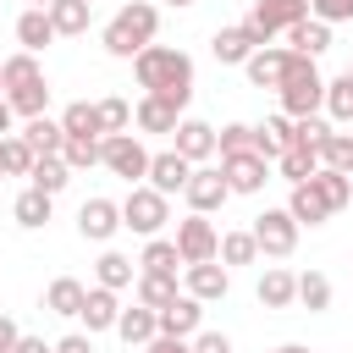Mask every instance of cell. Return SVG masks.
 <instances>
[{
  "label": "cell",
  "instance_id": "3",
  "mask_svg": "<svg viewBox=\"0 0 353 353\" xmlns=\"http://www.w3.org/2000/svg\"><path fill=\"white\" fill-rule=\"evenodd\" d=\"M0 88H6V105H11L17 116H44V105H50L44 72H39V61H33L28 50L0 66Z\"/></svg>",
  "mask_w": 353,
  "mask_h": 353
},
{
  "label": "cell",
  "instance_id": "50",
  "mask_svg": "<svg viewBox=\"0 0 353 353\" xmlns=\"http://www.w3.org/2000/svg\"><path fill=\"white\" fill-rule=\"evenodd\" d=\"M149 353H188V336H154Z\"/></svg>",
  "mask_w": 353,
  "mask_h": 353
},
{
  "label": "cell",
  "instance_id": "34",
  "mask_svg": "<svg viewBox=\"0 0 353 353\" xmlns=\"http://www.w3.org/2000/svg\"><path fill=\"white\" fill-rule=\"evenodd\" d=\"M83 298H88V287H83V281H72V276L50 281V292H44V303H50L55 314H77V309H83Z\"/></svg>",
  "mask_w": 353,
  "mask_h": 353
},
{
  "label": "cell",
  "instance_id": "7",
  "mask_svg": "<svg viewBox=\"0 0 353 353\" xmlns=\"http://www.w3.org/2000/svg\"><path fill=\"white\" fill-rule=\"evenodd\" d=\"M99 160H105L116 176H127V182H138V176L149 171V154H143V143H138L132 132H105V143H99Z\"/></svg>",
  "mask_w": 353,
  "mask_h": 353
},
{
  "label": "cell",
  "instance_id": "13",
  "mask_svg": "<svg viewBox=\"0 0 353 353\" xmlns=\"http://www.w3.org/2000/svg\"><path fill=\"white\" fill-rule=\"evenodd\" d=\"M116 226H121V204H110V199H88V204L77 210V232H83L88 243H105Z\"/></svg>",
  "mask_w": 353,
  "mask_h": 353
},
{
  "label": "cell",
  "instance_id": "19",
  "mask_svg": "<svg viewBox=\"0 0 353 353\" xmlns=\"http://www.w3.org/2000/svg\"><path fill=\"white\" fill-rule=\"evenodd\" d=\"M50 39H55V22H50V11H44V6H28V11L17 17V44H22L28 55H39Z\"/></svg>",
  "mask_w": 353,
  "mask_h": 353
},
{
  "label": "cell",
  "instance_id": "31",
  "mask_svg": "<svg viewBox=\"0 0 353 353\" xmlns=\"http://www.w3.org/2000/svg\"><path fill=\"white\" fill-rule=\"evenodd\" d=\"M116 331H121V342H154L160 336V325H154V309H121L116 314Z\"/></svg>",
  "mask_w": 353,
  "mask_h": 353
},
{
  "label": "cell",
  "instance_id": "42",
  "mask_svg": "<svg viewBox=\"0 0 353 353\" xmlns=\"http://www.w3.org/2000/svg\"><path fill=\"white\" fill-rule=\"evenodd\" d=\"M143 270H176L182 265V254H176V243L171 237H149V248H143V259H138Z\"/></svg>",
  "mask_w": 353,
  "mask_h": 353
},
{
  "label": "cell",
  "instance_id": "56",
  "mask_svg": "<svg viewBox=\"0 0 353 353\" xmlns=\"http://www.w3.org/2000/svg\"><path fill=\"white\" fill-rule=\"evenodd\" d=\"M347 77H353V61H347Z\"/></svg>",
  "mask_w": 353,
  "mask_h": 353
},
{
  "label": "cell",
  "instance_id": "24",
  "mask_svg": "<svg viewBox=\"0 0 353 353\" xmlns=\"http://www.w3.org/2000/svg\"><path fill=\"white\" fill-rule=\"evenodd\" d=\"M287 143H292V116H270L265 127H254V154L259 160H276Z\"/></svg>",
  "mask_w": 353,
  "mask_h": 353
},
{
  "label": "cell",
  "instance_id": "18",
  "mask_svg": "<svg viewBox=\"0 0 353 353\" xmlns=\"http://www.w3.org/2000/svg\"><path fill=\"white\" fill-rule=\"evenodd\" d=\"M226 265H215V259H199V265H188V298H199V303H210V298H226Z\"/></svg>",
  "mask_w": 353,
  "mask_h": 353
},
{
  "label": "cell",
  "instance_id": "45",
  "mask_svg": "<svg viewBox=\"0 0 353 353\" xmlns=\"http://www.w3.org/2000/svg\"><path fill=\"white\" fill-rule=\"evenodd\" d=\"M215 149H221V154H243V149H254V127H243V121L221 127V132H215Z\"/></svg>",
  "mask_w": 353,
  "mask_h": 353
},
{
  "label": "cell",
  "instance_id": "6",
  "mask_svg": "<svg viewBox=\"0 0 353 353\" xmlns=\"http://www.w3.org/2000/svg\"><path fill=\"white\" fill-rule=\"evenodd\" d=\"M303 17H309V0H254L248 28H254V39H259V44H270V33H281V28L303 22Z\"/></svg>",
  "mask_w": 353,
  "mask_h": 353
},
{
  "label": "cell",
  "instance_id": "30",
  "mask_svg": "<svg viewBox=\"0 0 353 353\" xmlns=\"http://www.w3.org/2000/svg\"><path fill=\"white\" fill-rule=\"evenodd\" d=\"M309 182L320 188V199L331 204V215H336V210H342V204L353 199V176H347V171H331V165H320V171H314Z\"/></svg>",
  "mask_w": 353,
  "mask_h": 353
},
{
  "label": "cell",
  "instance_id": "5",
  "mask_svg": "<svg viewBox=\"0 0 353 353\" xmlns=\"http://www.w3.org/2000/svg\"><path fill=\"white\" fill-rule=\"evenodd\" d=\"M165 221H171V210H165V193H154V188H132V193L121 199V226H132V232L154 237Z\"/></svg>",
  "mask_w": 353,
  "mask_h": 353
},
{
  "label": "cell",
  "instance_id": "54",
  "mask_svg": "<svg viewBox=\"0 0 353 353\" xmlns=\"http://www.w3.org/2000/svg\"><path fill=\"white\" fill-rule=\"evenodd\" d=\"M28 6H50V0H28Z\"/></svg>",
  "mask_w": 353,
  "mask_h": 353
},
{
  "label": "cell",
  "instance_id": "4",
  "mask_svg": "<svg viewBox=\"0 0 353 353\" xmlns=\"http://www.w3.org/2000/svg\"><path fill=\"white\" fill-rule=\"evenodd\" d=\"M276 94H281V110L298 121V116H314V110H320V99H325V77L314 72L309 55H287V72H281Z\"/></svg>",
  "mask_w": 353,
  "mask_h": 353
},
{
  "label": "cell",
  "instance_id": "25",
  "mask_svg": "<svg viewBox=\"0 0 353 353\" xmlns=\"http://www.w3.org/2000/svg\"><path fill=\"white\" fill-rule=\"evenodd\" d=\"M28 176H33V188H44L50 199L72 182V165L61 160V154H33V165H28Z\"/></svg>",
  "mask_w": 353,
  "mask_h": 353
},
{
  "label": "cell",
  "instance_id": "55",
  "mask_svg": "<svg viewBox=\"0 0 353 353\" xmlns=\"http://www.w3.org/2000/svg\"><path fill=\"white\" fill-rule=\"evenodd\" d=\"M171 6H193V0H171Z\"/></svg>",
  "mask_w": 353,
  "mask_h": 353
},
{
  "label": "cell",
  "instance_id": "17",
  "mask_svg": "<svg viewBox=\"0 0 353 353\" xmlns=\"http://www.w3.org/2000/svg\"><path fill=\"white\" fill-rule=\"evenodd\" d=\"M176 121H182L176 99H165V94H143L138 99V127L143 132H176Z\"/></svg>",
  "mask_w": 353,
  "mask_h": 353
},
{
  "label": "cell",
  "instance_id": "9",
  "mask_svg": "<svg viewBox=\"0 0 353 353\" xmlns=\"http://www.w3.org/2000/svg\"><path fill=\"white\" fill-rule=\"evenodd\" d=\"M254 243L281 259V254L298 248V221H292L287 210H265V215H254Z\"/></svg>",
  "mask_w": 353,
  "mask_h": 353
},
{
  "label": "cell",
  "instance_id": "48",
  "mask_svg": "<svg viewBox=\"0 0 353 353\" xmlns=\"http://www.w3.org/2000/svg\"><path fill=\"white\" fill-rule=\"evenodd\" d=\"M50 353H94V342H88V336H61Z\"/></svg>",
  "mask_w": 353,
  "mask_h": 353
},
{
  "label": "cell",
  "instance_id": "8",
  "mask_svg": "<svg viewBox=\"0 0 353 353\" xmlns=\"http://www.w3.org/2000/svg\"><path fill=\"white\" fill-rule=\"evenodd\" d=\"M221 176H226L232 193H259V188L270 182V160H259L254 149H243V154H221Z\"/></svg>",
  "mask_w": 353,
  "mask_h": 353
},
{
  "label": "cell",
  "instance_id": "2",
  "mask_svg": "<svg viewBox=\"0 0 353 353\" xmlns=\"http://www.w3.org/2000/svg\"><path fill=\"white\" fill-rule=\"evenodd\" d=\"M154 28H160V11H154L149 0H132V6H121V11L105 22V50L121 55V61H132L143 44H154Z\"/></svg>",
  "mask_w": 353,
  "mask_h": 353
},
{
  "label": "cell",
  "instance_id": "57",
  "mask_svg": "<svg viewBox=\"0 0 353 353\" xmlns=\"http://www.w3.org/2000/svg\"><path fill=\"white\" fill-rule=\"evenodd\" d=\"M0 182H6V171H0Z\"/></svg>",
  "mask_w": 353,
  "mask_h": 353
},
{
  "label": "cell",
  "instance_id": "37",
  "mask_svg": "<svg viewBox=\"0 0 353 353\" xmlns=\"http://www.w3.org/2000/svg\"><path fill=\"white\" fill-rule=\"evenodd\" d=\"M61 132H66V138H94V132H99V110H94L88 99L66 105V116H61Z\"/></svg>",
  "mask_w": 353,
  "mask_h": 353
},
{
  "label": "cell",
  "instance_id": "40",
  "mask_svg": "<svg viewBox=\"0 0 353 353\" xmlns=\"http://www.w3.org/2000/svg\"><path fill=\"white\" fill-rule=\"evenodd\" d=\"M215 254H221L226 265H254V254H259V243H254V232H226Z\"/></svg>",
  "mask_w": 353,
  "mask_h": 353
},
{
  "label": "cell",
  "instance_id": "44",
  "mask_svg": "<svg viewBox=\"0 0 353 353\" xmlns=\"http://www.w3.org/2000/svg\"><path fill=\"white\" fill-rule=\"evenodd\" d=\"M94 110H99V132H127V121H132V105L127 99H99Z\"/></svg>",
  "mask_w": 353,
  "mask_h": 353
},
{
  "label": "cell",
  "instance_id": "12",
  "mask_svg": "<svg viewBox=\"0 0 353 353\" xmlns=\"http://www.w3.org/2000/svg\"><path fill=\"white\" fill-rule=\"evenodd\" d=\"M199 320H204V309H199V298H188V292H176L165 309H154L160 336H193V331H199Z\"/></svg>",
  "mask_w": 353,
  "mask_h": 353
},
{
  "label": "cell",
  "instance_id": "46",
  "mask_svg": "<svg viewBox=\"0 0 353 353\" xmlns=\"http://www.w3.org/2000/svg\"><path fill=\"white\" fill-rule=\"evenodd\" d=\"M309 11L320 22H353V0H309Z\"/></svg>",
  "mask_w": 353,
  "mask_h": 353
},
{
  "label": "cell",
  "instance_id": "14",
  "mask_svg": "<svg viewBox=\"0 0 353 353\" xmlns=\"http://www.w3.org/2000/svg\"><path fill=\"white\" fill-rule=\"evenodd\" d=\"M287 50H292V55H309V61L325 55V50H331V22H320V17L292 22V28H287Z\"/></svg>",
  "mask_w": 353,
  "mask_h": 353
},
{
  "label": "cell",
  "instance_id": "39",
  "mask_svg": "<svg viewBox=\"0 0 353 353\" xmlns=\"http://www.w3.org/2000/svg\"><path fill=\"white\" fill-rule=\"evenodd\" d=\"M11 215H17V226H44V221H50V193H44V188H28Z\"/></svg>",
  "mask_w": 353,
  "mask_h": 353
},
{
  "label": "cell",
  "instance_id": "27",
  "mask_svg": "<svg viewBox=\"0 0 353 353\" xmlns=\"http://www.w3.org/2000/svg\"><path fill=\"white\" fill-rule=\"evenodd\" d=\"M254 298H259L265 309H287V303L298 298V276H287V270H265L259 287H254Z\"/></svg>",
  "mask_w": 353,
  "mask_h": 353
},
{
  "label": "cell",
  "instance_id": "41",
  "mask_svg": "<svg viewBox=\"0 0 353 353\" xmlns=\"http://www.w3.org/2000/svg\"><path fill=\"white\" fill-rule=\"evenodd\" d=\"M61 160H66L72 171L99 165V138H66V143H61Z\"/></svg>",
  "mask_w": 353,
  "mask_h": 353
},
{
  "label": "cell",
  "instance_id": "52",
  "mask_svg": "<svg viewBox=\"0 0 353 353\" xmlns=\"http://www.w3.org/2000/svg\"><path fill=\"white\" fill-rule=\"evenodd\" d=\"M11 116H17V110H11V105H6V94H0V138L11 132Z\"/></svg>",
  "mask_w": 353,
  "mask_h": 353
},
{
  "label": "cell",
  "instance_id": "43",
  "mask_svg": "<svg viewBox=\"0 0 353 353\" xmlns=\"http://www.w3.org/2000/svg\"><path fill=\"white\" fill-rule=\"evenodd\" d=\"M94 270H99V287H110V292L132 281V259H127V254H99Z\"/></svg>",
  "mask_w": 353,
  "mask_h": 353
},
{
  "label": "cell",
  "instance_id": "47",
  "mask_svg": "<svg viewBox=\"0 0 353 353\" xmlns=\"http://www.w3.org/2000/svg\"><path fill=\"white\" fill-rule=\"evenodd\" d=\"M188 353H232V342L221 331H193V347Z\"/></svg>",
  "mask_w": 353,
  "mask_h": 353
},
{
  "label": "cell",
  "instance_id": "16",
  "mask_svg": "<svg viewBox=\"0 0 353 353\" xmlns=\"http://www.w3.org/2000/svg\"><path fill=\"white\" fill-rule=\"evenodd\" d=\"M182 193H188V204H193L199 215H210V210H221V204H226V193H232V188H226V176H221V171H193Z\"/></svg>",
  "mask_w": 353,
  "mask_h": 353
},
{
  "label": "cell",
  "instance_id": "21",
  "mask_svg": "<svg viewBox=\"0 0 353 353\" xmlns=\"http://www.w3.org/2000/svg\"><path fill=\"white\" fill-rule=\"evenodd\" d=\"M287 215H292L298 226H320V221L331 215V204L320 199V188H314V182H292V199H287Z\"/></svg>",
  "mask_w": 353,
  "mask_h": 353
},
{
  "label": "cell",
  "instance_id": "35",
  "mask_svg": "<svg viewBox=\"0 0 353 353\" xmlns=\"http://www.w3.org/2000/svg\"><path fill=\"white\" fill-rule=\"evenodd\" d=\"M28 165H33L28 138H22V132H6V138H0V171H6V176H28Z\"/></svg>",
  "mask_w": 353,
  "mask_h": 353
},
{
  "label": "cell",
  "instance_id": "23",
  "mask_svg": "<svg viewBox=\"0 0 353 353\" xmlns=\"http://www.w3.org/2000/svg\"><path fill=\"white\" fill-rule=\"evenodd\" d=\"M116 314H121V303H116L110 287H94V292L83 298V309H77V320H88V331H110Z\"/></svg>",
  "mask_w": 353,
  "mask_h": 353
},
{
  "label": "cell",
  "instance_id": "22",
  "mask_svg": "<svg viewBox=\"0 0 353 353\" xmlns=\"http://www.w3.org/2000/svg\"><path fill=\"white\" fill-rule=\"evenodd\" d=\"M176 154L182 160H210L215 154V127L210 121H176Z\"/></svg>",
  "mask_w": 353,
  "mask_h": 353
},
{
  "label": "cell",
  "instance_id": "1",
  "mask_svg": "<svg viewBox=\"0 0 353 353\" xmlns=\"http://www.w3.org/2000/svg\"><path fill=\"white\" fill-rule=\"evenodd\" d=\"M132 72H138V88H149V94H165V99H176V105L193 99V61H188L182 50L143 44V50L132 55Z\"/></svg>",
  "mask_w": 353,
  "mask_h": 353
},
{
  "label": "cell",
  "instance_id": "33",
  "mask_svg": "<svg viewBox=\"0 0 353 353\" xmlns=\"http://www.w3.org/2000/svg\"><path fill=\"white\" fill-rule=\"evenodd\" d=\"M314 154H320V165H331V171H347V176H353V132H325Z\"/></svg>",
  "mask_w": 353,
  "mask_h": 353
},
{
  "label": "cell",
  "instance_id": "29",
  "mask_svg": "<svg viewBox=\"0 0 353 353\" xmlns=\"http://www.w3.org/2000/svg\"><path fill=\"white\" fill-rule=\"evenodd\" d=\"M276 165H281V176H287V182H309V176L320 171V154H314V149H303V143H287V149L276 154Z\"/></svg>",
  "mask_w": 353,
  "mask_h": 353
},
{
  "label": "cell",
  "instance_id": "38",
  "mask_svg": "<svg viewBox=\"0 0 353 353\" xmlns=\"http://www.w3.org/2000/svg\"><path fill=\"white\" fill-rule=\"evenodd\" d=\"M298 303H303L309 314L331 309V281H325L320 270H303V276H298Z\"/></svg>",
  "mask_w": 353,
  "mask_h": 353
},
{
  "label": "cell",
  "instance_id": "53",
  "mask_svg": "<svg viewBox=\"0 0 353 353\" xmlns=\"http://www.w3.org/2000/svg\"><path fill=\"white\" fill-rule=\"evenodd\" d=\"M270 353H309V347H298V342H287V347H270Z\"/></svg>",
  "mask_w": 353,
  "mask_h": 353
},
{
  "label": "cell",
  "instance_id": "32",
  "mask_svg": "<svg viewBox=\"0 0 353 353\" xmlns=\"http://www.w3.org/2000/svg\"><path fill=\"white\" fill-rule=\"evenodd\" d=\"M88 6H94V0H50L44 11H50V22H55V33H83V28H88Z\"/></svg>",
  "mask_w": 353,
  "mask_h": 353
},
{
  "label": "cell",
  "instance_id": "11",
  "mask_svg": "<svg viewBox=\"0 0 353 353\" xmlns=\"http://www.w3.org/2000/svg\"><path fill=\"white\" fill-rule=\"evenodd\" d=\"M143 176H149V188H154V193H165V199H171V193H182V188H188L193 160H182L176 149H171V154H149V171H143Z\"/></svg>",
  "mask_w": 353,
  "mask_h": 353
},
{
  "label": "cell",
  "instance_id": "26",
  "mask_svg": "<svg viewBox=\"0 0 353 353\" xmlns=\"http://www.w3.org/2000/svg\"><path fill=\"white\" fill-rule=\"evenodd\" d=\"M176 298V270H143L138 276V303L143 309H165Z\"/></svg>",
  "mask_w": 353,
  "mask_h": 353
},
{
  "label": "cell",
  "instance_id": "28",
  "mask_svg": "<svg viewBox=\"0 0 353 353\" xmlns=\"http://www.w3.org/2000/svg\"><path fill=\"white\" fill-rule=\"evenodd\" d=\"M22 138H28V149H33V154H61V143H66L61 121H50V116H28Z\"/></svg>",
  "mask_w": 353,
  "mask_h": 353
},
{
  "label": "cell",
  "instance_id": "36",
  "mask_svg": "<svg viewBox=\"0 0 353 353\" xmlns=\"http://www.w3.org/2000/svg\"><path fill=\"white\" fill-rule=\"evenodd\" d=\"M320 105H325V116H331V121H353V77H347V72H342V77H331Z\"/></svg>",
  "mask_w": 353,
  "mask_h": 353
},
{
  "label": "cell",
  "instance_id": "20",
  "mask_svg": "<svg viewBox=\"0 0 353 353\" xmlns=\"http://www.w3.org/2000/svg\"><path fill=\"white\" fill-rule=\"evenodd\" d=\"M287 55H292V50H265V44H259V50L243 61L248 83H254V88H276V83H281V72H287Z\"/></svg>",
  "mask_w": 353,
  "mask_h": 353
},
{
  "label": "cell",
  "instance_id": "51",
  "mask_svg": "<svg viewBox=\"0 0 353 353\" xmlns=\"http://www.w3.org/2000/svg\"><path fill=\"white\" fill-rule=\"evenodd\" d=\"M11 353H50V347H44L39 336H17V347H11Z\"/></svg>",
  "mask_w": 353,
  "mask_h": 353
},
{
  "label": "cell",
  "instance_id": "49",
  "mask_svg": "<svg viewBox=\"0 0 353 353\" xmlns=\"http://www.w3.org/2000/svg\"><path fill=\"white\" fill-rule=\"evenodd\" d=\"M17 336H22V331H17V320H11V314H0V353H11V347H17Z\"/></svg>",
  "mask_w": 353,
  "mask_h": 353
},
{
  "label": "cell",
  "instance_id": "58",
  "mask_svg": "<svg viewBox=\"0 0 353 353\" xmlns=\"http://www.w3.org/2000/svg\"><path fill=\"white\" fill-rule=\"evenodd\" d=\"M0 66H6V61H0Z\"/></svg>",
  "mask_w": 353,
  "mask_h": 353
},
{
  "label": "cell",
  "instance_id": "10",
  "mask_svg": "<svg viewBox=\"0 0 353 353\" xmlns=\"http://www.w3.org/2000/svg\"><path fill=\"white\" fill-rule=\"evenodd\" d=\"M215 248H221V237H215V226L193 210L182 226H176V254H182V265H199V259H215Z\"/></svg>",
  "mask_w": 353,
  "mask_h": 353
},
{
  "label": "cell",
  "instance_id": "15",
  "mask_svg": "<svg viewBox=\"0 0 353 353\" xmlns=\"http://www.w3.org/2000/svg\"><path fill=\"white\" fill-rule=\"evenodd\" d=\"M210 50H215V61H221V66H243V61L259 50V39H254V28L243 22V28H221V33L210 39Z\"/></svg>",
  "mask_w": 353,
  "mask_h": 353
}]
</instances>
